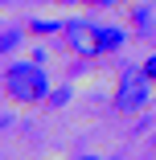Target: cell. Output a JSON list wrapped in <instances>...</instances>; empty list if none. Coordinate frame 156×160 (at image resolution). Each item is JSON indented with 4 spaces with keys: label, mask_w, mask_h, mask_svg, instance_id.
I'll list each match as a JSON object with an SVG mask.
<instances>
[{
    "label": "cell",
    "mask_w": 156,
    "mask_h": 160,
    "mask_svg": "<svg viewBox=\"0 0 156 160\" xmlns=\"http://www.w3.org/2000/svg\"><path fill=\"white\" fill-rule=\"evenodd\" d=\"M4 94L13 103H41L49 94V78H45L41 66H33V62H13L4 70Z\"/></svg>",
    "instance_id": "cell-1"
},
{
    "label": "cell",
    "mask_w": 156,
    "mask_h": 160,
    "mask_svg": "<svg viewBox=\"0 0 156 160\" xmlns=\"http://www.w3.org/2000/svg\"><path fill=\"white\" fill-rule=\"evenodd\" d=\"M148 90H152V78L144 74V66H128V70L119 74V86H115V107L123 115L144 111L148 107Z\"/></svg>",
    "instance_id": "cell-2"
},
{
    "label": "cell",
    "mask_w": 156,
    "mask_h": 160,
    "mask_svg": "<svg viewBox=\"0 0 156 160\" xmlns=\"http://www.w3.org/2000/svg\"><path fill=\"white\" fill-rule=\"evenodd\" d=\"M66 37H70V49L78 58H99L103 53V29L90 25V21H70L66 25Z\"/></svg>",
    "instance_id": "cell-3"
},
{
    "label": "cell",
    "mask_w": 156,
    "mask_h": 160,
    "mask_svg": "<svg viewBox=\"0 0 156 160\" xmlns=\"http://www.w3.org/2000/svg\"><path fill=\"white\" fill-rule=\"evenodd\" d=\"M132 25L140 29V33H152V25H156V8H152V4H144V0H140V4L132 8Z\"/></svg>",
    "instance_id": "cell-4"
},
{
    "label": "cell",
    "mask_w": 156,
    "mask_h": 160,
    "mask_svg": "<svg viewBox=\"0 0 156 160\" xmlns=\"http://www.w3.org/2000/svg\"><path fill=\"white\" fill-rule=\"evenodd\" d=\"M123 45V33H119V29H103V53H115Z\"/></svg>",
    "instance_id": "cell-5"
},
{
    "label": "cell",
    "mask_w": 156,
    "mask_h": 160,
    "mask_svg": "<svg viewBox=\"0 0 156 160\" xmlns=\"http://www.w3.org/2000/svg\"><path fill=\"white\" fill-rule=\"evenodd\" d=\"M17 45H21V33H17V29H4V37H0V53L8 58V53H13Z\"/></svg>",
    "instance_id": "cell-6"
},
{
    "label": "cell",
    "mask_w": 156,
    "mask_h": 160,
    "mask_svg": "<svg viewBox=\"0 0 156 160\" xmlns=\"http://www.w3.org/2000/svg\"><path fill=\"white\" fill-rule=\"evenodd\" d=\"M33 33H53V29H66V25H53V21H29Z\"/></svg>",
    "instance_id": "cell-7"
},
{
    "label": "cell",
    "mask_w": 156,
    "mask_h": 160,
    "mask_svg": "<svg viewBox=\"0 0 156 160\" xmlns=\"http://www.w3.org/2000/svg\"><path fill=\"white\" fill-rule=\"evenodd\" d=\"M144 74H148V78H152V82H156V53H152V58H148V62H144Z\"/></svg>",
    "instance_id": "cell-8"
},
{
    "label": "cell",
    "mask_w": 156,
    "mask_h": 160,
    "mask_svg": "<svg viewBox=\"0 0 156 160\" xmlns=\"http://www.w3.org/2000/svg\"><path fill=\"white\" fill-rule=\"evenodd\" d=\"M86 4H99V8H103V4H111V0H86Z\"/></svg>",
    "instance_id": "cell-9"
},
{
    "label": "cell",
    "mask_w": 156,
    "mask_h": 160,
    "mask_svg": "<svg viewBox=\"0 0 156 160\" xmlns=\"http://www.w3.org/2000/svg\"><path fill=\"white\" fill-rule=\"evenodd\" d=\"M82 160H99V156H82Z\"/></svg>",
    "instance_id": "cell-10"
},
{
    "label": "cell",
    "mask_w": 156,
    "mask_h": 160,
    "mask_svg": "<svg viewBox=\"0 0 156 160\" xmlns=\"http://www.w3.org/2000/svg\"><path fill=\"white\" fill-rule=\"evenodd\" d=\"M62 4H74V0H62Z\"/></svg>",
    "instance_id": "cell-11"
}]
</instances>
